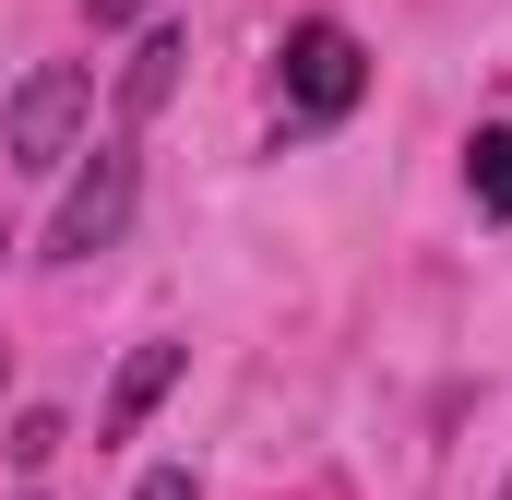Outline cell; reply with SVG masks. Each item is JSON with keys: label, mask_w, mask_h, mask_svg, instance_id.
Wrapping results in <instances>:
<instances>
[{"label": "cell", "mask_w": 512, "mask_h": 500, "mask_svg": "<svg viewBox=\"0 0 512 500\" xmlns=\"http://www.w3.org/2000/svg\"><path fill=\"white\" fill-rule=\"evenodd\" d=\"M0 381H12V346H0Z\"/></svg>", "instance_id": "cell-10"}, {"label": "cell", "mask_w": 512, "mask_h": 500, "mask_svg": "<svg viewBox=\"0 0 512 500\" xmlns=\"http://www.w3.org/2000/svg\"><path fill=\"white\" fill-rule=\"evenodd\" d=\"M274 96H286V120L298 131H322V120H346L358 96H370V48L346 36V24H286V48H274Z\"/></svg>", "instance_id": "cell-2"}, {"label": "cell", "mask_w": 512, "mask_h": 500, "mask_svg": "<svg viewBox=\"0 0 512 500\" xmlns=\"http://www.w3.org/2000/svg\"><path fill=\"white\" fill-rule=\"evenodd\" d=\"M84 120H96V72H84V60H36V72L12 84V108H0V155L48 179V167L84 155Z\"/></svg>", "instance_id": "cell-1"}, {"label": "cell", "mask_w": 512, "mask_h": 500, "mask_svg": "<svg viewBox=\"0 0 512 500\" xmlns=\"http://www.w3.org/2000/svg\"><path fill=\"white\" fill-rule=\"evenodd\" d=\"M501 500H512V477H501Z\"/></svg>", "instance_id": "cell-12"}, {"label": "cell", "mask_w": 512, "mask_h": 500, "mask_svg": "<svg viewBox=\"0 0 512 500\" xmlns=\"http://www.w3.org/2000/svg\"><path fill=\"white\" fill-rule=\"evenodd\" d=\"M131 500H203V489H191V465H155V477H143Z\"/></svg>", "instance_id": "cell-8"}, {"label": "cell", "mask_w": 512, "mask_h": 500, "mask_svg": "<svg viewBox=\"0 0 512 500\" xmlns=\"http://www.w3.org/2000/svg\"><path fill=\"white\" fill-rule=\"evenodd\" d=\"M179 60H191V36H179V24H143V48L120 60V120H131V131L179 96Z\"/></svg>", "instance_id": "cell-5"}, {"label": "cell", "mask_w": 512, "mask_h": 500, "mask_svg": "<svg viewBox=\"0 0 512 500\" xmlns=\"http://www.w3.org/2000/svg\"><path fill=\"white\" fill-rule=\"evenodd\" d=\"M465 179H477V203H489V215H512V96L477 120V143H465Z\"/></svg>", "instance_id": "cell-6"}, {"label": "cell", "mask_w": 512, "mask_h": 500, "mask_svg": "<svg viewBox=\"0 0 512 500\" xmlns=\"http://www.w3.org/2000/svg\"><path fill=\"white\" fill-rule=\"evenodd\" d=\"M131 203H143V155L120 143H96L84 167H72V191H60V215H48V262H96V250H120Z\"/></svg>", "instance_id": "cell-3"}, {"label": "cell", "mask_w": 512, "mask_h": 500, "mask_svg": "<svg viewBox=\"0 0 512 500\" xmlns=\"http://www.w3.org/2000/svg\"><path fill=\"white\" fill-rule=\"evenodd\" d=\"M84 12H96V24H143L155 0H84Z\"/></svg>", "instance_id": "cell-9"}, {"label": "cell", "mask_w": 512, "mask_h": 500, "mask_svg": "<svg viewBox=\"0 0 512 500\" xmlns=\"http://www.w3.org/2000/svg\"><path fill=\"white\" fill-rule=\"evenodd\" d=\"M179 358H191V346H131V358H120V381H108V405H96V441H131V429L167 405Z\"/></svg>", "instance_id": "cell-4"}, {"label": "cell", "mask_w": 512, "mask_h": 500, "mask_svg": "<svg viewBox=\"0 0 512 500\" xmlns=\"http://www.w3.org/2000/svg\"><path fill=\"white\" fill-rule=\"evenodd\" d=\"M0 250H12V227H0Z\"/></svg>", "instance_id": "cell-11"}, {"label": "cell", "mask_w": 512, "mask_h": 500, "mask_svg": "<svg viewBox=\"0 0 512 500\" xmlns=\"http://www.w3.org/2000/svg\"><path fill=\"white\" fill-rule=\"evenodd\" d=\"M60 441H72V429H60V417H48V405H36V417H12V465H24V477H36V465H48V453H60Z\"/></svg>", "instance_id": "cell-7"}]
</instances>
